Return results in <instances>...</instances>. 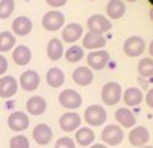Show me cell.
I'll return each instance as SVG.
<instances>
[{"instance_id": "1", "label": "cell", "mask_w": 153, "mask_h": 148, "mask_svg": "<svg viewBox=\"0 0 153 148\" xmlns=\"http://www.w3.org/2000/svg\"><path fill=\"white\" fill-rule=\"evenodd\" d=\"M85 121L89 124V126H102V124L107 121V110L100 105H89L88 108L85 110Z\"/></svg>"}, {"instance_id": "2", "label": "cell", "mask_w": 153, "mask_h": 148, "mask_svg": "<svg viewBox=\"0 0 153 148\" xmlns=\"http://www.w3.org/2000/svg\"><path fill=\"white\" fill-rule=\"evenodd\" d=\"M102 142L105 145H120L124 137V132H123V127L121 126H117V124H108V126L104 127L102 134Z\"/></svg>"}, {"instance_id": "3", "label": "cell", "mask_w": 153, "mask_h": 148, "mask_svg": "<svg viewBox=\"0 0 153 148\" xmlns=\"http://www.w3.org/2000/svg\"><path fill=\"white\" fill-rule=\"evenodd\" d=\"M121 86L118 83H107L102 88V92H100V97H102L105 105H115L121 100Z\"/></svg>"}, {"instance_id": "4", "label": "cell", "mask_w": 153, "mask_h": 148, "mask_svg": "<svg viewBox=\"0 0 153 148\" xmlns=\"http://www.w3.org/2000/svg\"><path fill=\"white\" fill-rule=\"evenodd\" d=\"M123 51H124V54H128L129 57H137L145 51V41H143L142 37L132 35L123 43Z\"/></svg>"}, {"instance_id": "5", "label": "cell", "mask_w": 153, "mask_h": 148, "mask_svg": "<svg viewBox=\"0 0 153 148\" xmlns=\"http://www.w3.org/2000/svg\"><path fill=\"white\" fill-rule=\"evenodd\" d=\"M64 21H65V18L61 11L51 10V11H48L45 16H43L42 24H43V27H45L46 30L54 32V30H59V29L64 26Z\"/></svg>"}, {"instance_id": "6", "label": "cell", "mask_w": 153, "mask_h": 148, "mask_svg": "<svg viewBox=\"0 0 153 148\" xmlns=\"http://www.w3.org/2000/svg\"><path fill=\"white\" fill-rule=\"evenodd\" d=\"M81 102H83V97H81L75 89H64L59 94V104L67 110L78 108L81 105Z\"/></svg>"}, {"instance_id": "7", "label": "cell", "mask_w": 153, "mask_h": 148, "mask_svg": "<svg viewBox=\"0 0 153 148\" xmlns=\"http://www.w3.org/2000/svg\"><path fill=\"white\" fill-rule=\"evenodd\" d=\"M86 61H88V67H89V69L102 70L104 67L108 64L110 54H108V51H105V50H96V51L89 53L88 57H86Z\"/></svg>"}, {"instance_id": "8", "label": "cell", "mask_w": 153, "mask_h": 148, "mask_svg": "<svg viewBox=\"0 0 153 148\" xmlns=\"http://www.w3.org/2000/svg\"><path fill=\"white\" fill-rule=\"evenodd\" d=\"M88 29L93 33H100L108 32L112 29V22L108 21V18L102 16V14H93L88 18Z\"/></svg>"}, {"instance_id": "9", "label": "cell", "mask_w": 153, "mask_h": 148, "mask_svg": "<svg viewBox=\"0 0 153 148\" xmlns=\"http://www.w3.org/2000/svg\"><path fill=\"white\" fill-rule=\"evenodd\" d=\"M150 140V132H148L147 127L143 126H136L132 127V131L129 132V143H131L132 147H145L147 142Z\"/></svg>"}, {"instance_id": "10", "label": "cell", "mask_w": 153, "mask_h": 148, "mask_svg": "<svg viewBox=\"0 0 153 148\" xmlns=\"http://www.w3.org/2000/svg\"><path fill=\"white\" fill-rule=\"evenodd\" d=\"M80 124H81V118H80V115L75 113V112H67L59 118V126H61L62 131H65V132L76 131V129L80 127Z\"/></svg>"}, {"instance_id": "11", "label": "cell", "mask_w": 153, "mask_h": 148, "mask_svg": "<svg viewBox=\"0 0 153 148\" xmlns=\"http://www.w3.org/2000/svg\"><path fill=\"white\" fill-rule=\"evenodd\" d=\"M29 116L24 112H13L8 116V127L14 132H22L29 127Z\"/></svg>"}, {"instance_id": "12", "label": "cell", "mask_w": 153, "mask_h": 148, "mask_svg": "<svg viewBox=\"0 0 153 148\" xmlns=\"http://www.w3.org/2000/svg\"><path fill=\"white\" fill-rule=\"evenodd\" d=\"M21 88L24 91H35L40 84V76L35 70H27V72H22V75L19 76V83Z\"/></svg>"}, {"instance_id": "13", "label": "cell", "mask_w": 153, "mask_h": 148, "mask_svg": "<svg viewBox=\"0 0 153 148\" xmlns=\"http://www.w3.org/2000/svg\"><path fill=\"white\" fill-rule=\"evenodd\" d=\"M18 91V81L11 75H5L0 78V97L10 99L11 95L16 94Z\"/></svg>"}, {"instance_id": "14", "label": "cell", "mask_w": 153, "mask_h": 148, "mask_svg": "<svg viewBox=\"0 0 153 148\" xmlns=\"http://www.w3.org/2000/svg\"><path fill=\"white\" fill-rule=\"evenodd\" d=\"M32 135H33V140H35L38 145H48L53 138V131L48 124L42 123V124H37V126L33 127Z\"/></svg>"}, {"instance_id": "15", "label": "cell", "mask_w": 153, "mask_h": 148, "mask_svg": "<svg viewBox=\"0 0 153 148\" xmlns=\"http://www.w3.org/2000/svg\"><path fill=\"white\" fill-rule=\"evenodd\" d=\"M102 46H105V37L104 35H100V33H93V32H88L83 35V46L81 48L96 51V50H100Z\"/></svg>"}, {"instance_id": "16", "label": "cell", "mask_w": 153, "mask_h": 148, "mask_svg": "<svg viewBox=\"0 0 153 148\" xmlns=\"http://www.w3.org/2000/svg\"><path fill=\"white\" fill-rule=\"evenodd\" d=\"M83 37V27L76 22H70L67 24L62 30V40L67 41V43H75L76 40Z\"/></svg>"}, {"instance_id": "17", "label": "cell", "mask_w": 153, "mask_h": 148, "mask_svg": "<svg viewBox=\"0 0 153 148\" xmlns=\"http://www.w3.org/2000/svg\"><path fill=\"white\" fill-rule=\"evenodd\" d=\"M72 78L76 84L80 86H88L93 83L94 80V73L93 70L89 69V67H78V69L74 70V73H72Z\"/></svg>"}, {"instance_id": "18", "label": "cell", "mask_w": 153, "mask_h": 148, "mask_svg": "<svg viewBox=\"0 0 153 148\" xmlns=\"http://www.w3.org/2000/svg\"><path fill=\"white\" fill-rule=\"evenodd\" d=\"M26 108H27L29 113L35 115V116L43 115V113H45V110H46V100L43 97H40V95H33V97H30L27 100Z\"/></svg>"}, {"instance_id": "19", "label": "cell", "mask_w": 153, "mask_h": 148, "mask_svg": "<svg viewBox=\"0 0 153 148\" xmlns=\"http://www.w3.org/2000/svg\"><path fill=\"white\" fill-rule=\"evenodd\" d=\"M121 99L124 100V104L128 107H136V105H139L143 100V94L139 88H128L121 94Z\"/></svg>"}, {"instance_id": "20", "label": "cell", "mask_w": 153, "mask_h": 148, "mask_svg": "<svg viewBox=\"0 0 153 148\" xmlns=\"http://www.w3.org/2000/svg\"><path fill=\"white\" fill-rule=\"evenodd\" d=\"M32 59V53L26 45H19L13 50V61L16 65H27Z\"/></svg>"}, {"instance_id": "21", "label": "cell", "mask_w": 153, "mask_h": 148, "mask_svg": "<svg viewBox=\"0 0 153 148\" xmlns=\"http://www.w3.org/2000/svg\"><path fill=\"white\" fill-rule=\"evenodd\" d=\"M115 118L117 121L121 124V127H134L136 126V116L131 110H128L126 107L118 108L117 113H115Z\"/></svg>"}, {"instance_id": "22", "label": "cell", "mask_w": 153, "mask_h": 148, "mask_svg": "<svg viewBox=\"0 0 153 148\" xmlns=\"http://www.w3.org/2000/svg\"><path fill=\"white\" fill-rule=\"evenodd\" d=\"M62 54H64V46H62V41L59 38H51L48 41L46 46V56L50 57L51 61H59Z\"/></svg>"}, {"instance_id": "23", "label": "cell", "mask_w": 153, "mask_h": 148, "mask_svg": "<svg viewBox=\"0 0 153 148\" xmlns=\"http://www.w3.org/2000/svg\"><path fill=\"white\" fill-rule=\"evenodd\" d=\"M30 30H32V21L27 16H19L13 21V32L16 35L24 37L27 33H30Z\"/></svg>"}, {"instance_id": "24", "label": "cell", "mask_w": 153, "mask_h": 148, "mask_svg": "<svg viewBox=\"0 0 153 148\" xmlns=\"http://www.w3.org/2000/svg\"><path fill=\"white\" fill-rule=\"evenodd\" d=\"M94 138H96V134L93 132V129H89V127H78V129H76L75 140H76L78 145L89 147V145H93Z\"/></svg>"}, {"instance_id": "25", "label": "cell", "mask_w": 153, "mask_h": 148, "mask_svg": "<svg viewBox=\"0 0 153 148\" xmlns=\"http://www.w3.org/2000/svg\"><path fill=\"white\" fill-rule=\"evenodd\" d=\"M65 81V75L59 67H53L46 72V83L51 86V88H59V86L64 84Z\"/></svg>"}, {"instance_id": "26", "label": "cell", "mask_w": 153, "mask_h": 148, "mask_svg": "<svg viewBox=\"0 0 153 148\" xmlns=\"http://www.w3.org/2000/svg\"><path fill=\"white\" fill-rule=\"evenodd\" d=\"M105 10H107L110 19H120L126 11V5H124L123 0H110Z\"/></svg>"}, {"instance_id": "27", "label": "cell", "mask_w": 153, "mask_h": 148, "mask_svg": "<svg viewBox=\"0 0 153 148\" xmlns=\"http://www.w3.org/2000/svg\"><path fill=\"white\" fill-rule=\"evenodd\" d=\"M16 45V38L11 32H2L0 33V53L11 51L13 46Z\"/></svg>"}, {"instance_id": "28", "label": "cell", "mask_w": 153, "mask_h": 148, "mask_svg": "<svg viewBox=\"0 0 153 148\" xmlns=\"http://www.w3.org/2000/svg\"><path fill=\"white\" fill-rule=\"evenodd\" d=\"M139 75L143 76V78H153V59L152 57H145L139 62L137 65Z\"/></svg>"}, {"instance_id": "29", "label": "cell", "mask_w": 153, "mask_h": 148, "mask_svg": "<svg viewBox=\"0 0 153 148\" xmlns=\"http://www.w3.org/2000/svg\"><path fill=\"white\" fill-rule=\"evenodd\" d=\"M83 56H85V51L81 46H70L65 51V59L69 62H78L83 59Z\"/></svg>"}, {"instance_id": "30", "label": "cell", "mask_w": 153, "mask_h": 148, "mask_svg": "<svg viewBox=\"0 0 153 148\" xmlns=\"http://www.w3.org/2000/svg\"><path fill=\"white\" fill-rule=\"evenodd\" d=\"M14 11V0H0V19H8Z\"/></svg>"}, {"instance_id": "31", "label": "cell", "mask_w": 153, "mask_h": 148, "mask_svg": "<svg viewBox=\"0 0 153 148\" xmlns=\"http://www.w3.org/2000/svg\"><path fill=\"white\" fill-rule=\"evenodd\" d=\"M10 148H29V140L26 135H14L10 140Z\"/></svg>"}, {"instance_id": "32", "label": "cell", "mask_w": 153, "mask_h": 148, "mask_svg": "<svg viewBox=\"0 0 153 148\" xmlns=\"http://www.w3.org/2000/svg\"><path fill=\"white\" fill-rule=\"evenodd\" d=\"M54 148H75V140L70 137H61L56 142Z\"/></svg>"}, {"instance_id": "33", "label": "cell", "mask_w": 153, "mask_h": 148, "mask_svg": "<svg viewBox=\"0 0 153 148\" xmlns=\"http://www.w3.org/2000/svg\"><path fill=\"white\" fill-rule=\"evenodd\" d=\"M46 3L50 5L51 8H61L67 3V0H46Z\"/></svg>"}, {"instance_id": "34", "label": "cell", "mask_w": 153, "mask_h": 148, "mask_svg": "<svg viewBox=\"0 0 153 148\" xmlns=\"http://www.w3.org/2000/svg\"><path fill=\"white\" fill-rule=\"evenodd\" d=\"M7 70H8V61L0 54V75H3Z\"/></svg>"}, {"instance_id": "35", "label": "cell", "mask_w": 153, "mask_h": 148, "mask_svg": "<svg viewBox=\"0 0 153 148\" xmlns=\"http://www.w3.org/2000/svg\"><path fill=\"white\" fill-rule=\"evenodd\" d=\"M145 102H147V105L150 108H153V88L147 92V95H145Z\"/></svg>"}, {"instance_id": "36", "label": "cell", "mask_w": 153, "mask_h": 148, "mask_svg": "<svg viewBox=\"0 0 153 148\" xmlns=\"http://www.w3.org/2000/svg\"><path fill=\"white\" fill-rule=\"evenodd\" d=\"M89 148H107V145H104V143H94V145H91Z\"/></svg>"}, {"instance_id": "37", "label": "cell", "mask_w": 153, "mask_h": 148, "mask_svg": "<svg viewBox=\"0 0 153 148\" xmlns=\"http://www.w3.org/2000/svg\"><path fill=\"white\" fill-rule=\"evenodd\" d=\"M148 51H150V56H152V59H153V40L150 43V46H148Z\"/></svg>"}, {"instance_id": "38", "label": "cell", "mask_w": 153, "mask_h": 148, "mask_svg": "<svg viewBox=\"0 0 153 148\" xmlns=\"http://www.w3.org/2000/svg\"><path fill=\"white\" fill-rule=\"evenodd\" d=\"M150 19L153 21V8H150Z\"/></svg>"}, {"instance_id": "39", "label": "cell", "mask_w": 153, "mask_h": 148, "mask_svg": "<svg viewBox=\"0 0 153 148\" xmlns=\"http://www.w3.org/2000/svg\"><path fill=\"white\" fill-rule=\"evenodd\" d=\"M140 148H153V147H140Z\"/></svg>"}, {"instance_id": "40", "label": "cell", "mask_w": 153, "mask_h": 148, "mask_svg": "<svg viewBox=\"0 0 153 148\" xmlns=\"http://www.w3.org/2000/svg\"><path fill=\"white\" fill-rule=\"evenodd\" d=\"M128 2H136V0H128Z\"/></svg>"}, {"instance_id": "41", "label": "cell", "mask_w": 153, "mask_h": 148, "mask_svg": "<svg viewBox=\"0 0 153 148\" xmlns=\"http://www.w3.org/2000/svg\"><path fill=\"white\" fill-rule=\"evenodd\" d=\"M89 2H94V0H89Z\"/></svg>"}]
</instances>
